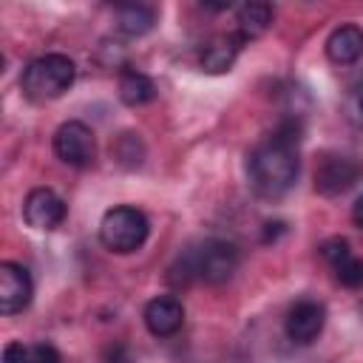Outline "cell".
<instances>
[{
	"mask_svg": "<svg viewBox=\"0 0 363 363\" xmlns=\"http://www.w3.org/2000/svg\"><path fill=\"white\" fill-rule=\"evenodd\" d=\"M326 57L335 65H354L363 57V28L354 23L337 26L326 40Z\"/></svg>",
	"mask_w": 363,
	"mask_h": 363,
	"instance_id": "obj_11",
	"label": "cell"
},
{
	"mask_svg": "<svg viewBox=\"0 0 363 363\" xmlns=\"http://www.w3.org/2000/svg\"><path fill=\"white\" fill-rule=\"evenodd\" d=\"M116 31L125 37H142L156 26V11L145 3H122L113 11Z\"/></svg>",
	"mask_w": 363,
	"mask_h": 363,
	"instance_id": "obj_13",
	"label": "cell"
},
{
	"mask_svg": "<svg viewBox=\"0 0 363 363\" xmlns=\"http://www.w3.org/2000/svg\"><path fill=\"white\" fill-rule=\"evenodd\" d=\"M142 318L153 337H170L184 326V306L176 295H159L147 301Z\"/></svg>",
	"mask_w": 363,
	"mask_h": 363,
	"instance_id": "obj_10",
	"label": "cell"
},
{
	"mask_svg": "<svg viewBox=\"0 0 363 363\" xmlns=\"http://www.w3.org/2000/svg\"><path fill=\"white\" fill-rule=\"evenodd\" d=\"M54 153L71 167H88L96 159V136L85 122L68 119L54 130Z\"/></svg>",
	"mask_w": 363,
	"mask_h": 363,
	"instance_id": "obj_5",
	"label": "cell"
},
{
	"mask_svg": "<svg viewBox=\"0 0 363 363\" xmlns=\"http://www.w3.org/2000/svg\"><path fill=\"white\" fill-rule=\"evenodd\" d=\"M102 363H136L128 343H108L102 352Z\"/></svg>",
	"mask_w": 363,
	"mask_h": 363,
	"instance_id": "obj_19",
	"label": "cell"
},
{
	"mask_svg": "<svg viewBox=\"0 0 363 363\" xmlns=\"http://www.w3.org/2000/svg\"><path fill=\"white\" fill-rule=\"evenodd\" d=\"M298 142H301V122L284 119L281 128L258 142L247 159L250 184L261 199H281L298 179Z\"/></svg>",
	"mask_w": 363,
	"mask_h": 363,
	"instance_id": "obj_1",
	"label": "cell"
},
{
	"mask_svg": "<svg viewBox=\"0 0 363 363\" xmlns=\"http://www.w3.org/2000/svg\"><path fill=\"white\" fill-rule=\"evenodd\" d=\"M147 233H150V224H147V216L130 204H119V207H111L102 221H99V241L105 250L111 252H119V255H128V252H136L145 241H147Z\"/></svg>",
	"mask_w": 363,
	"mask_h": 363,
	"instance_id": "obj_3",
	"label": "cell"
},
{
	"mask_svg": "<svg viewBox=\"0 0 363 363\" xmlns=\"http://www.w3.org/2000/svg\"><path fill=\"white\" fill-rule=\"evenodd\" d=\"M111 153H113V159H116L122 167H128V170H133V167H139V164L145 162V145H142L139 133H133V130L119 133L116 142L111 145Z\"/></svg>",
	"mask_w": 363,
	"mask_h": 363,
	"instance_id": "obj_17",
	"label": "cell"
},
{
	"mask_svg": "<svg viewBox=\"0 0 363 363\" xmlns=\"http://www.w3.org/2000/svg\"><path fill=\"white\" fill-rule=\"evenodd\" d=\"M241 45H244V40L238 34L216 37L201 51V68L207 74H224V71H230L233 62H235V57H238V51H241Z\"/></svg>",
	"mask_w": 363,
	"mask_h": 363,
	"instance_id": "obj_12",
	"label": "cell"
},
{
	"mask_svg": "<svg viewBox=\"0 0 363 363\" xmlns=\"http://www.w3.org/2000/svg\"><path fill=\"white\" fill-rule=\"evenodd\" d=\"M34 298V281L23 264L3 261L0 264V312L17 315L23 312Z\"/></svg>",
	"mask_w": 363,
	"mask_h": 363,
	"instance_id": "obj_8",
	"label": "cell"
},
{
	"mask_svg": "<svg viewBox=\"0 0 363 363\" xmlns=\"http://www.w3.org/2000/svg\"><path fill=\"white\" fill-rule=\"evenodd\" d=\"M332 269H335V278L343 286H349V289L363 286V258H357L354 252H346L343 258H337L332 264Z\"/></svg>",
	"mask_w": 363,
	"mask_h": 363,
	"instance_id": "obj_18",
	"label": "cell"
},
{
	"mask_svg": "<svg viewBox=\"0 0 363 363\" xmlns=\"http://www.w3.org/2000/svg\"><path fill=\"white\" fill-rule=\"evenodd\" d=\"M116 88H119V99L130 108H139V105H147L156 99V82L136 68H122Z\"/></svg>",
	"mask_w": 363,
	"mask_h": 363,
	"instance_id": "obj_14",
	"label": "cell"
},
{
	"mask_svg": "<svg viewBox=\"0 0 363 363\" xmlns=\"http://www.w3.org/2000/svg\"><path fill=\"white\" fill-rule=\"evenodd\" d=\"M352 221L363 230V193L354 199V204H352Z\"/></svg>",
	"mask_w": 363,
	"mask_h": 363,
	"instance_id": "obj_20",
	"label": "cell"
},
{
	"mask_svg": "<svg viewBox=\"0 0 363 363\" xmlns=\"http://www.w3.org/2000/svg\"><path fill=\"white\" fill-rule=\"evenodd\" d=\"M3 363H62V357L45 340H40V343L11 340L3 346Z\"/></svg>",
	"mask_w": 363,
	"mask_h": 363,
	"instance_id": "obj_16",
	"label": "cell"
},
{
	"mask_svg": "<svg viewBox=\"0 0 363 363\" xmlns=\"http://www.w3.org/2000/svg\"><path fill=\"white\" fill-rule=\"evenodd\" d=\"M323 326H326V306L315 298L295 301L284 318V332L298 346H309L312 340H318Z\"/></svg>",
	"mask_w": 363,
	"mask_h": 363,
	"instance_id": "obj_7",
	"label": "cell"
},
{
	"mask_svg": "<svg viewBox=\"0 0 363 363\" xmlns=\"http://www.w3.org/2000/svg\"><path fill=\"white\" fill-rule=\"evenodd\" d=\"M363 176V162L346 153H326L315 164V190L320 196H340Z\"/></svg>",
	"mask_w": 363,
	"mask_h": 363,
	"instance_id": "obj_6",
	"label": "cell"
},
{
	"mask_svg": "<svg viewBox=\"0 0 363 363\" xmlns=\"http://www.w3.org/2000/svg\"><path fill=\"white\" fill-rule=\"evenodd\" d=\"M187 261H190L196 278H201L204 284L218 286V284H227L235 275V269L241 264V252L227 238H207L199 250L187 252Z\"/></svg>",
	"mask_w": 363,
	"mask_h": 363,
	"instance_id": "obj_4",
	"label": "cell"
},
{
	"mask_svg": "<svg viewBox=\"0 0 363 363\" xmlns=\"http://www.w3.org/2000/svg\"><path fill=\"white\" fill-rule=\"evenodd\" d=\"M360 111H363V91H360Z\"/></svg>",
	"mask_w": 363,
	"mask_h": 363,
	"instance_id": "obj_21",
	"label": "cell"
},
{
	"mask_svg": "<svg viewBox=\"0 0 363 363\" xmlns=\"http://www.w3.org/2000/svg\"><path fill=\"white\" fill-rule=\"evenodd\" d=\"M272 17H275V9L269 3H244L235 11V23H238V31L235 34L244 43H250V40L261 37L272 26Z\"/></svg>",
	"mask_w": 363,
	"mask_h": 363,
	"instance_id": "obj_15",
	"label": "cell"
},
{
	"mask_svg": "<svg viewBox=\"0 0 363 363\" xmlns=\"http://www.w3.org/2000/svg\"><path fill=\"white\" fill-rule=\"evenodd\" d=\"M23 218L34 230H57L65 221V201L51 187H34L23 201Z\"/></svg>",
	"mask_w": 363,
	"mask_h": 363,
	"instance_id": "obj_9",
	"label": "cell"
},
{
	"mask_svg": "<svg viewBox=\"0 0 363 363\" xmlns=\"http://www.w3.org/2000/svg\"><path fill=\"white\" fill-rule=\"evenodd\" d=\"M77 79V65L68 54H43L31 60L20 77V91L31 102H51L60 99Z\"/></svg>",
	"mask_w": 363,
	"mask_h": 363,
	"instance_id": "obj_2",
	"label": "cell"
}]
</instances>
